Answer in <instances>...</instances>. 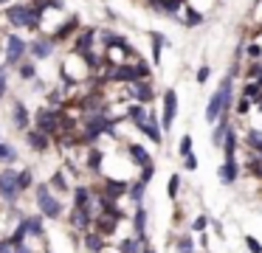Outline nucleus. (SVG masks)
I'll return each mask as SVG.
<instances>
[{
	"label": "nucleus",
	"mask_w": 262,
	"mask_h": 253,
	"mask_svg": "<svg viewBox=\"0 0 262 253\" xmlns=\"http://www.w3.org/2000/svg\"><path fill=\"white\" fill-rule=\"evenodd\" d=\"M12 121H14V129H20V132H29L31 116H29V110H26L23 101H14V104H12Z\"/></svg>",
	"instance_id": "obj_18"
},
{
	"label": "nucleus",
	"mask_w": 262,
	"mask_h": 253,
	"mask_svg": "<svg viewBox=\"0 0 262 253\" xmlns=\"http://www.w3.org/2000/svg\"><path fill=\"white\" fill-rule=\"evenodd\" d=\"M26 144H29L31 152H46L48 146H51V135L40 132V129H29V132H26Z\"/></svg>",
	"instance_id": "obj_16"
},
{
	"label": "nucleus",
	"mask_w": 262,
	"mask_h": 253,
	"mask_svg": "<svg viewBox=\"0 0 262 253\" xmlns=\"http://www.w3.org/2000/svg\"><path fill=\"white\" fill-rule=\"evenodd\" d=\"M93 219H96V211H93V208H71V214H68L71 231L79 234V236L93 228Z\"/></svg>",
	"instance_id": "obj_5"
},
{
	"label": "nucleus",
	"mask_w": 262,
	"mask_h": 253,
	"mask_svg": "<svg viewBox=\"0 0 262 253\" xmlns=\"http://www.w3.org/2000/svg\"><path fill=\"white\" fill-rule=\"evenodd\" d=\"M243 144L248 146L251 152H256V155H259V152H262V129H248V135H245Z\"/></svg>",
	"instance_id": "obj_30"
},
{
	"label": "nucleus",
	"mask_w": 262,
	"mask_h": 253,
	"mask_svg": "<svg viewBox=\"0 0 262 253\" xmlns=\"http://www.w3.org/2000/svg\"><path fill=\"white\" fill-rule=\"evenodd\" d=\"M48 186H51V191H57V194H68V191H74V186L68 183V177H65V172H62V169L51 174Z\"/></svg>",
	"instance_id": "obj_26"
},
{
	"label": "nucleus",
	"mask_w": 262,
	"mask_h": 253,
	"mask_svg": "<svg viewBox=\"0 0 262 253\" xmlns=\"http://www.w3.org/2000/svg\"><path fill=\"white\" fill-rule=\"evenodd\" d=\"M178 253H198V250H194V236L192 234H181V236H178Z\"/></svg>",
	"instance_id": "obj_33"
},
{
	"label": "nucleus",
	"mask_w": 262,
	"mask_h": 253,
	"mask_svg": "<svg viewBox=\"0 0 262 253\" xmlns=\"http://www.w3.org/2000/svg\"><path fill=\"white\" fill-rule=\"evenodd\" d=\"M223 160H237V149H239V135L237 129H231V132L226 135V141H223Z\"/></svg>",
	"instance_id": "obj_23"
},
{
	"label": "nucleus",
	"mask_w": 262,
	"mask_h": 253,
	"mask_svg": "<svg viewBox=\"0 0 262 253\" xmlns=\"http://www.w3.org/2000/svg\"><path fill=\"white\" fill-rule=\"evenodd\" d=\"M144 245H147V242L144 239H138V236H121L119 239V245H116V250L119 253H144Z\"/></svg>",
	"instance_id": "obj_24"
},
{
	"label": "nucleus",
	"mask_w": 262,
	"mask_h": 253,
	"mask_svg": "<svg viewBox=\"0 0 262 253\" xmlns=\"http://www.w3.org/2000/svg\"><path fill=\"white\" fill-rule=\"evenodd\" d=\"M71 194H74V208H93L96 211V191H93V186L79 183V186H74Z\"/></svg>",
	"instance_id": "obj_8"
},
{
	"label": "nucleus",
	"mask_w": 262,
	"mask_h": 253,
	"mask_svg": "<svg viewBox=\"0 0 262 253\" xmlns=\"http://www.w3.org/2000/svg\"><path fill=\"white\" fill-rule=\"evenodd\" d=\"M17 189H20V194L34 189V174H31V169H20L17 172Z\"/></svg>",
	"instance_id": "obj_32"
},
{
	"label": "nucleus",
	"mask_w": 262,
	"mask_h": 253,
	"mask_svg": "<svg viewBox=\"0 0 262 253\" xmlns=\"http://www.w3.org/2000/svg\"><path fill=\"white\" fill-rule=\"evenodd\" d=\"M54 39L51 37H46V34H40V37H34L31 39V45H29V51H31V56L34 59H48V56L54 54Z\"/></svg>",
	"instance_id": "obj_12"
},
{
	"label": "nucleus",
	"mask_w": 262,
	"mask_h": 253,
	"mask_svg": "<svg viewBox=\"0 0 262 253\" xmlns=\"http://www.w3.org/2000/svg\"><path fill=\"white\" fill-rule=\"evenodd\" d=\"M144 194H147V183H141V180H133L130 189H127L130 202H133V205H144Z\"/></svg>",
	"instance_id": "obj_29"
},
{
	"label": "nucleus",
	"mask_w": 262,
	"mask_h": 253,
	"mask_svg": "<svg viewBox=\"0 0 262 253\" xmlns=\"http://www.w3.org/2000/svg\"><path fill=\"white\" fill-rule=\"evenodd\" d=\"M127 189H130V183L127 180H116V177H104L102 186H99V191H102L104 197H110V200L119 202L121 197H127Z\"/></svg>",
	"instance_id": "obj_10"
},
{
	"label": "nucleus",
	"mask_w": 262,
	"mask_h": 253,
	"mask_svg": "<svg viewBox=\"0 0 262 253\" xmlns=\"http://www.w3.org/2000/svg\"><path fill=\"white\" fill-rule=\"evenodd\" d=\"M0 3H9V0H0Z\"/></svg>",
	"instance_id": "obj_50"
},
{
	"label": "nucleus",
	"mask_w": 262,
	"mask_h": 253,
	"mask_svg": "<svg viewBox=\"0 0 262 253\" xmlns=\"http://www.w3.org/2000/svg\"><path fill=\"white\" fill-rule=\"evenodd\" d=\"M0 253H14V245L9 242V236L6 239H0Z\"/></svg>",
	"instance_id": "obj_45"
},
{
	"label": "nucleus",
	"mask_w": 262,
	"mask_h": 253,
	"mask_svg": "<svg viewBox=\"0 0 262 253\" xmlns=\"http://www.w3.org/2000/svg\"><path fill=\"white\" fill-rule=\"evenodd\" d=\"M245 172H248L251 177L262 180V157L256 155V152H251V157H248V160H245Z\"/></svg>",
	"instance_id": "obj_31"
},
{
	"label": "nucleus",
	"mask_w": 262,
	"mask_h": 253,
	"mask_svg": "<svg viewBox=\"0 0 262 253\" xmlns=\"http://www.w3.org/2000/svg\"><path fill=\"white\" fill-rule=\"evenodd\" d=\"M124 149H127V155H130V160L136 163L138 169H141V166H149V163H155L152 157H149V152L144 149L141 144H133V141H130V144H127Z\"/></svg>",
	"instance_id": "obj_20"
},
{
	"label": "nucleus",
	"mask_w": 262,
	"mask_h": 253,
	"mask_svg": "<svg viewBox=\"0 0 262 253\" xmlns=\"http://www.w3.org/2000/svg\"><path fill=\"white\" fill-rule=\"evenodd\" d=\"M178 22H183L186 28H194V26L203 22V11L194 9L192 3H186V6H183V11H181V17H178Z\"/></svg>",
	"instance_id": "obj_22"
},
{
	"label": "nucleus",
	"mask_w": 262,
	"mask_h": 253,
	"mask_svg": "<svg viewBox=\"0 0 262 253\" xmlns=\"http://www.w3.org/2000/svg\"><path fill=\"white\" fill-rule=\"evenodd\" d=\"M96 37H99V28H79V34H76V39H74V54L91 51L93 42H96Z\"/></svg>",
	"instance_id": "obj_14"
},
{
	"label": "nucleus",
	"mask_w": 262,
	"mask_h": 253,
	"mask_svg": "<svg viewBox=\"0 0 262 253\" xmlns=\"http://www.w3.org/2000/svg\"><path fill=\"white\" fill-rule=\"evenodd\" d=\"M74 34H79V17H68L62 26H57V28H54V34H51V39H54V42H65V39L74 37Z\"/></svg>",
	"instance_id": "obj_15"
},
{
	"label": "nucleus",
	"mask_w": 262,
	"mask_h": 253,
	"mask_svg": "<svg viewBox=\"0 0 262 253\" xmlns=\"http://www.w3.org/2000/svg\"><path fill=\"white\" fill-rule=\"evenodd\" d=\"M209 214H198V217L192 219V225H189V231H192V234H203V231H209Z\"/></svg>",
	"instance_id": "obj_34"
},
{
	"label": "nucleus",
	"mask_w": 262,
	"mask_h": 253,
	"mask_svg": "<svg viewBox=\"0 0 262 253\" xmlns=\"http://www.w3.org/2000/svg\"><path fill=\"white\" fill-rule=\"evenodd\" d=\"M194 79H198V84H206L211 79V67L209 65H200L198 67V76H194Z\"/></svg>",
	"instance_id": "obj_43"
},
{
	"label": "nucleus",
	"mask_w": 262,
	"mask_h": 253,
	"mask_svg": "<svg viewBox=\"0 0 262 253\" xmlns=\"http://www.w3.org/2000/svg\"><path fill=\"white\" fill-rule=\"evenodd\" d=\"M155 177V163H149V166H141L138 169V180H141V183H147L149 186V180Z\"/></svg>",
	"instance_id": "obj_41"
},
{
	"label": "nucleus",
	"mask_w": 262,
	"mask_h": 253,
	"mask_svg": "<svg viewBox=\"0 0 262 253\" xmlns=\"http://www.w3.org/2000/svg\"><path fill=\"white\" fill-rule=\"evenodd\" d=\"M17 73H20V79H26V82H31V79L37 76V71H34V65H31V62H20Z\"/></svg>",
	"instance_id": "obj_39"
},
{
	"label": "nucleus",
	"mask_w": 262,
	"mask_h": 253,
	"mask_svg": "<svg viewBox=\"0 0 262 253\" xmlns=\"http://www.w3.org/2000/svg\"><path fill=\"white\" fill-rule=\"evenodd\" d=\"M26 225H29V236H34V239H42V236H46V217H42V214L26 217Z\"/></svg>",
	"instance_id": "obj_25"
},
{
	"label": "nucleus",
	"mask_w": 262,
	"mask_h": 253,
	"mask_svg": "<svg viewBox=\"0 0 262 253\" xmlns=\"http://www.w3.org/2000/svg\"><path fill=\"white\" fill-rule=\"evenodd\" d=\"M183 169H186V172H194V169H198V155H194V152L183 157Z\"/></svg>",
	"instance_id": "obj_44"
},
{
	"label": "nucleus",
	"mask_w": 262,
	"mask_h": 253,
	"mask_svg": "<svg viewBox=\"0 0 262 253\" xmlns=\"http://www.w3.org/2000/svg\"><path fill=\"white\" fill-rule=\"evenodd\" d=\"M245 247H248V250L251 253H262V242L259 239H256V236H251V234H245Z\"/></svg>",
	"instance_id": "obj_42"
},
{
	"label": "nucleus",
	"mask_w": 262,
	"mask_h": 253,
	"mask_svg": "<svg viewBox=\"0 0 262 253\" xmlns=\"http://www.w3.org/2000/svg\"><path fill=\"white\" fill-rule=\"evenodd\" d=\"M164 45H166V37L152 34V65H161V51H164Z\"/></svg>",
	"instance_id": "obj_36"
},
{
	"label": "nucleus",
	"mask_w": 262,
	"mask_h": 253,
	"mask_svg": "<svg viewBox=\"0 0 262 253\" xmlns=\"http://www.w3.org/2000/svg\"><path fill=\"white\" fill-rule=\"evenodd\" d=\"M161 129H164V127H161V116H158L155 110H149L147 121H144L141 127H138V132H141V135H147V138L152 141V144H161V141H164ZM161 146H164V144H161Z\"/></svg>",
	"instance_id": "obj_9"
},
{
	"label": "nucleus",
	"mask_w": 262,
	"mask_h": 253,
	"mask_svg": "<svg viewBox=\"0 0 262 253\" xmlns=\"http://www.w3.org/2000/svg\"><path fill=\"white\" fill-rule=\"evenodd\" d=\"M144 253H155V247H152V245H149V242H147V245H144Z\"/></svg>",
	"instance_id": "obj_48"
},
{
	"label": "nucleus",
	"mask_w": 262,
	"mask_h": 253,
	"mask_svg": "<svg viewBox=\"0 0 262 253\" xmlns=\"http://www.w3.org/2000/svg\"><path fill=\"white\" fill-rule=\"evenodd\" d=\"M34 129L51 135V138L59 135L62 132V112L54 110V107H40V110L34 112Z\"/></svg>",
	"instance_id": "obj_3"
},
{
	"label": "nucleus",
	"mask_w": 262,
	"mask_h": 253,
	"mask_svg": "<svg viewBox=\"0 0 262 253\" xmlns=\"http://www.w3.org/2000/svg\"><path fill=\"white\" fill-rule=\"evenodd\" d=\"M166 197H169V200H178V197H181V174H172L169 177V183H166Z\"/></svg>",
	"instance_id": "obj_35"
},
{
	"label": "nucleus",
	"mask_w": 262,
	"mask_h": 253,
	"mask_svg": "<svg viewBox=\"0 0 262 253\" xmlns=\"http://www.w3.org/2000/svg\"><path fill=\"white\" fill-rule=\"evenodd\" d=\"M93 228L99 231L102 236H113L116 234V228H119V219L116 217H110V214H96V219H93Z\"/></svg>",
	"instance_id": "obj_19"
},
{
	"label": "nucleus",
	"mask_w": 262,
	"mask_h": 253,
	"mask_svg": "<svg viewBox=\"0 0 262 253\" xmlns=\"http://www.w3.org/2000/svg\"><path fill=\"white\" fill-rule=\"evenodd\" d=\"M251 110H254V101L245 99V96H239V99L234 101V112H237V116H245V112H251Z\"/></svg>",
	"instance_id": "obj_38"
},
{
	"label": "nucleus",
	"mask_w": 262,
	"mask_h": 253,
	"mask_svg": "<svg viewBox=\"0 0 262 253\" xmlns=\"http://www.w3.org/2000/svg\"><path fill=\"white\" fill-rule=\"evenodd\" d=\"M40 253H51V250H40Z\"/></svg>",
	"instance_id": "obj_49"
},
{
	"label": "nucleus",
	"mask_w": 262,
	"mask_h": 253,
	"mask_svg": "<svg viewBox=\"0 0 262 253\" xmlns=\"http://www.w3.org/2000/svg\"><path fill=\"white\" fill-rule=\"evenodd\" d=\"M161 101H164V110H161V127H164V132H169L172 124H175V118H178V93L172 87H166L164 96H161Z\"/></svg>",
	"instance_id": "obj_6"
},
{
	"label": "nucleus",
	"mask_w": 262,
	"mask_h": 253,
	"mask_svg": "<svg viewBox=\"0 0 262 253\" xmlns=\"http://www.w3.org/2000/svg\"><path fill=\"white\" fill-rule=\"evenodd\" d=\"M26 51H29V45H26L23 39L17 37V34H9V37H6V65H14V67H17L20 62H23Z\"/></svg>",
	"instance_id": "obj_7"
},
{
	"label": "nucleus",
	"mask_w": 262,
	"mask_h": 253,
	"mask_svg": "<svg viewBox=\"0 0 262 253\" xmlns=\"http://www.w3.org/2000/svg\"><path fill=\"white\" fill-rule=\"evenodd\" d=\"M26 239H29V225H26V217H23V219H17L14 231L9 234V242L17 247V245H26Z\"/></svg>",
	"instance_id": "obj_28"
},
{
	"label": "nucleus",
	"mask_w": 262,
	"mask_h": 253,
	"mask_svg": "<svg viewBox=\"0 0 262 253\" xmlns=\"http://www.w3.org/2000/svg\"><path fill=\"white\" fill-rule=\"evenodd\" d=\"M14 253H40V250H31L29 245H17V247H14Z\"/></svg>",
	"instance_id": "obj_47"
},
{
	"label": "nucleus",
	"mask_w": 262,
	"mask_h": 253,
	"mask_svg": "<svg viewBox=\"0 0 262 253\" xmlns=\"http://www.w3.org/2000/svg\"><path fill=\"white\" fill-rule=\"evenodd\" d=\"M223 186H234L239 180V160H223L220 172H217Z\"/></svg>",
	"instance_id": "obj_17"
},
{
	"label": "nucleus",
	"mask_w": 262,
	"mask_h": 253,
	"mask_svg": "<svg viewBox=\"0 0 262 253\" xmlns=\"http://www.w3.org/2000/svg\"><path fill=\"white\" fill-rule=\"evenodd\" d=\"M234 129V124H231V116H223L220 121L214 124V129H211V144L214 146H223V141H226V135Z\"/></svg>",
	"instance_id": "obj_21"
},
{
	"label": "nucleus",
	"mask_w": 262,
	"mask_h": 253,
	"mask_svg": "<svg viewBox=\"0 0 262 253\" xmlns=\"http://www.w3.org/2000/svg\"><path fill=\"white\" fill-rule=\"evenodd\" d=\"M178 152H181V157L192 155V135H181V141H178Z\"/></svg>",
	"instance_id": "obj_40"
},
{
	"label": "nucleus",
	"mask_w": 262,
	"mask_h": 253,
	"mask_svg": "<svg viewBox=\"0 0 262 253\" xmlns=\"http://www.w3.org/2000/svg\"><path fill=\"white\" fill-rule=\"evenodd\" d=\"M6 90H9V82H6V73L0 71V99L6 96Z\"/></svg>",
	"instance_id": "obj_46"
},
{
	"label": "nucleus",
	"mask_w": 262,
	"mask_h": 253,
	"mask_svg": "<svg viewBox=\"0 0 262 253\" xmlns=\"http://www.w3.org/2000/svg\"><path fill=\"white\" fill-rule=\"evenodd\" d=\"M82 247L88 253H104L107 250V236H102L96 228H91L88 234H82Z\"/></svg>",
	"instance_id": "obj_11"
},
{
	"label": "nucleus",
	"mask_w": 262,
	"mask_h": 253,
	"mask_svg": "<svg viewBox=\"0 0 262 253\" xmlns=\"http://www.w3.org/2000/svg\"><path fill=\"white\" fill-rule=\"evenodd\" d=\"M130 222H133V236H138V239L147 242V208H144V205H133Z\"/></svg>",
	"instance_id": "obj_13"
},
{
	"label": "nucleus",
	"mask_w": 262,
	"mask_h": 253,
	"mask_svg": "<svg viewBox=\"0 0 262 253\" xmlns=\"http://www.w3.org/2000/svg\"><path fill=\"white\" fill-rule=\"evenodd\" d=\"M34 202H37V208H40V214L46 219H62V200L54 194L48 183L34 186Z\"/></svg>",
	"instance_id": "obj_2"
},
{
	"label": "nucleus",
	"mask_w": 262,
	"mask_h": 253,
	"mask_svg": "<svg viewBox=\"0 0 262 253\" xmlns=\"http://www.w3.org/2000/svg\"><path fill=\"white\" fill-rule=\"evenodd\" d=\"M20 197V189H17V169L14 166H6L0 172V200L6 205H14Z\"/></svg>",
	"instance_id": "obj_4"
},
{
	"label": "nucleus",
	"mask_w": 262,
	"mask_h": 253,
	"mask_svg": "<svg viewBox=\"0 0 262 253\" xmlns=\"http://www.w3.org/2000/svg\"><path fill=\"white\" fill-rule=\"evenodd\" d=\"M237 71H239V62H234L228 67V73L223 76V82L217 84V90L209 96V104H206V121L209 124H217L223 116H231L234 112V79H237Z\"/></svg>",
	"instance_id": "obj_1"
},
{
	"label": "nucleus",
	"mask_w": 262,
	"mask_h": 253,
	"mask_svg": "<svg viewBox=\"0 0 262 253\" xmlns=\"http://www.w3.org/2000/svg\"><path fill=\"white\" fill-rule=\"evenodd\" d=\"M0 160H3V163H14V160H17V149H14L12 144H6V141H0Z\"/></svg>",
	"instance_id": "obj_37"
},
{
	"label": "nucleus",
	"mask_w": 262,
	"mask_h": 253,
	"mask_svg": "<svg viewBox=\"0 0 262 253\" xmlns=\"http://www.w3.org/2000/svg\"><path fill=\"white\" fill-rule=\"evenodd\" d=\"M102 163H104V152L96 149V146H88V157H85V166L91 169V172H102Z\"/></svg>",
	"instance_id": "obj_27"
}]
</instances>
